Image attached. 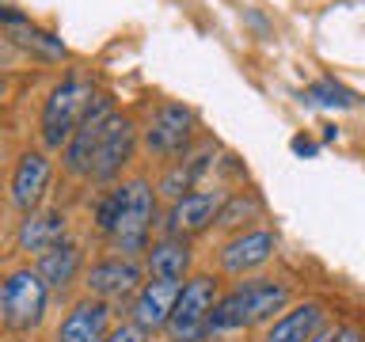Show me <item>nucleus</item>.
<instances>
[{"label": "nucleus", "mask_w": 365, "mask_h": 342, "mask_svg": "<svg viewBox=\"0 0 365 342\" xmlns=\"http://www.w3.org/2000/svg\"><path fill=\"white\" fill-rule=\"evenodd\" d=\"M331 342H365V331L358 327V323H342L339 331H335V338Z\"/></svg>", "instance_id": "393cba45"}, {"label": "nucleus", "mask_w": 365, "mask_h": 342, "mask_svg": "<svg viewBox=\"0 0 365 342\" xmlns=\"http://www.w3.org/2000/svg\"><path fill=\"white\" fill-rule=\"evenodd\" d=\"M80 262H84V255H80V244H73V239H61V244H53L50 251H42L38 255V270L42 281L50 285V289H65V285L76 281L80 274Z\"/></svg>", "instance_id": "a211bd4d"}, {"label": "nucleus", "mask_w": 365, "mask_h": 342, "mask_svg": "<svg viewBox=\"0 0 365 342\" xmlns=\"http://www.w3.org/2000/svg\"><path fill=\"white\" fill-rule=\"evenodd\" d=\"M118 217H122V187L107 190L96 205V228L103 236H114V228H118Z\"/></svg>", "instance_id": "4be33fe9"}, {"label": "nucleus", "mask_w": 365, "mask_h": 342, "mask_svg": "<svg viewBox=\"0 0 365 342\" xmlns=\"http://www.w3.org/2000/svg\"><path fill=\"white\" fill-rule=\"evenodd\" d=\"M145 270H148V278H175V281H182V278H187V270H190L187 239L164 236V239H156V244H148Z\"/></svg>", "instance_id": "f3484780"}, {"label": "nucleus", "mask_w": 365, "mask_h": 342, "mask_svg": "<svg viewBox=\"0 0 365 342\" xmlns=\"http://www.w3.org/2000/svg\"><path fill=\"white\" fill-rule=\"evenodd\" d=\"M50 175H53V167H50V156L46 152H23L19 156L16 175H11V205L23 217L38 209L42 194L50 187Z\"/></svg>", "instance_id": "ddd939ff"}, {"label": "nucleus", "mask_w": 365, "mask_h": 342, "mask_svg": "<svg viewBox=\"0 0 365 342\" xmlns=\"http://www.w3.org/2000/svg\"><path fill=\"white\" fill-rule=\"evenodd\" d=\"M308 103H319V107H354V91H346L335 80H316L308 84Z\"/></svg>", "instance_id": "412c9836"}, {"label": "nucleus", "mask_w": 365, "mask_h": 342, "mask_svg": "<svg viewBox=\"0 0 365 342\" xmlns=\"http://www.w3.org/2000/svg\"><path fill=\"white\" fill-rule=\"evenodd\" d=\"M182 293V281L175 278H153L145 281L141 289L133 293V304H130V319L141 331H164L171 323V312H175V301Z\"/></svg>", "instance_id": "9d476101"}, {"label": "nucleus", "mask_w": 365, "mask_h": 342, "mask_svg": "<svg viewBox=\"0 0 365 342\" xmlns=\"http://www.w3.org/2000/svg\"><path fill=\"white\" fill-rule=\"evenodd\" d=\"M293 152H297V156H316V152H319V145L312 141V137L297 133V137H293Z\"/></svg>", "instance_id": "a878e982"}, {"label": "nucleus", "mask_w": 365, "mask_h": 342, "mask_svg": "<svg viewBox=\"0 0 365 342\" xmlns=\"http://www.w3.org/2000/svg\"><path fill=\"white\" fill-rule=\"evenodd\" d=\"M194 110L182 103H164L145 125V148L156 156H182L194 137Z\"/></svg>", "instance_id": "0eeeda50"}, {"label": "nucleus", "mask_w": 365, "mask_h": 342, "mask_svg": "<svg viewBox=\"0 0 365 342\" xmlns=\"http://www.w3.org/2000/svg\"><path fill=\"white\" fill-rule=\"evenodd\" d=\"M84 285H88L91 296H99V301H122V296H133L145 281H141L137 259L110 255V259H99L96 266L84 274Z\"/></svg>", "instance_id": "9b49d317"}, {"label": "nucleus", "mask_w": 365, "mask_h": 342, "mask_svg": "<svg viewBox=\"0 0 365 342\" xmlns=\"http://www.w3.org/2000/svg\"><path fill=\"white\" fill-rule=\"evenodd\" d=\"M274 247H278V239H274V232H267V228L240 232V236H232L221 247V270L225 274H240V278H244V274L259 270L262 262H270Z\"/></svg>", "instance_id": "4468645a"}, {"label": "nucleus", "mask_w": 365, "mask_h": 342, "mask_svg": "<svg viewBox=\"0 0 365 342\" xmlns=\"http://www.w3.org/2000/svg\"><path fill=\"white\" fill-rule=\"evenodd\" d=\"M247 213H259V202H255V198H244V194H236V198L225 202V209H221V217H217V224H240V217H247Z\"/></svg>", "instance_id": "5701e85b"}, {"label": "nucleus", "mask_w": 365, "mask_h": 342, "mask_svg": "<svg viewBox=\"0 0 365 342\" xmlns=\"http://www.w3.org/2000/svg\"><path fill=\"white\" fill-rule=\"evenodd\" d=\"M8 53H11V46H8V42H0V61H4Z\"/></svg>", "instance_id": "cd10ccee"}, {"label": "nucleus", "mask_w": 365, "mask_h": 342, "mask_svg": "<svg viewBox=\"0 0 365 342\" xmlns=\"http://www.w3.org/2000/svg\"><path fill=\"white\" fill-rule=\"evenodd\" d=\"M110 335V304L99 296H88L68 308V316L57 327V342H107Z\"/></svg>", "instance_id": "f8f14e48"}, {"label": "nucleus", "mask_w": 365, "mask_h": 342, "mask_svg": "<svg viewBox=\"0 0 365 342\" xmlns=\"http://www.w3.org/2000/svg\"><path fill=\"white\" fill-rule=\"evenodd\" d=\"M331 338H335V331H319V335H316L312 342H331Z\"/></svg>", "instance_id": "bb28decb"}, {"label": "nucleus", "mask_w": 365, "mask_h": 342, "mask_svg": "<svg viewBox=\"0 0 365 342\" xmlns=\"http://www.w3.org/2000/svg\"><path fill=\"white\" fill-rule=\"evenodd\" d=\"M8 42L23 46V50H34V53H42V57H65L61 38H53V34L31 27V23H19V27H11V31H8Z\"/></svg>", "instance_id": "aec40b11"}, {"label": "nucleus", "mask_w": 365, "mask_h": 342, "mask_svg": "<svg viewBox=\"0 0 365 342\" xmlns=\"http://www.w3.org/2000/svg\"><path fill=\"white\" fill-rule=\"evenodd\" d=\"M156 221V194L148 187V179H130L122 182V217L114 228V251L125 259H137L148 251V232Z\"/></svg>", "instance_id": "f03ea898"}, {"label": "nucleus", "mask_w": 365, "mask_h": 342, "mask_svg": "<svg viewBox=\"0 0 365 342\" xmlns=\"http://www.w3.org/2000/svg\"><path fill=\"white\" fill-rule=\"evenodd\" d=\"M289 304V285L274 278H251L232 285L225 296H217L213 316L205 323V335H221V331H240L262 319H274V312H285Z\"/></svg>", "instance_id": "f257e3e1"}, {"label": "nucleus", "mask_w": 365, "mask_h": 342, "mask_svg": "<svg viewBox=\"0 0 365 342\" xmlns=\"http://www.w3.org/2000/svg\"><path fill=\"white\" fill-rule=\"evenodd\" d=\"M324 319H327L324 304L304 301V304H297V308H289V312H282L274 319L262 342H312L319 331H324Z\"/></svg>", "instance_id": "2eb2a0df"}, {"label": "nucleus", "mask_w": 365, "mask_h": 342, "mask_svg": "<svg viewBox=\"0 0 365 342\" xmlns=\"http://www.w3.org/2000/svg\"><path fill=\"white\" fill-rule=\"evenodd\" d=\"M4 88H8V80H4V73H0V99H4Z\"/></svg>", "instance_id": "c85d7f7f"}, {"label": "nucleus", "mask_w": 365, "mask_h": 342, "mask_svg": "<svg viewBox=\"0 0 365 342\" xmlns=\"http://www.w3.org/2000/svg\"><path fill=\"white\" fill-rule=\"evenodd\" d=\"M46 296H50V285L42 281L38 270L23 266L11 270L4 289H0V312H4V327L8 331H31L42 323L46 316Z\"/></svg>", "instance_id": "20e7f679"}, {"label": "nucleus", "mask_w": 365, "mask_h": 342, "mask_svg": "<svg viewBox=\"0 0 365 342\" xmlns=\"http://www.w3.org/2000/svg\"><path fill=\"white\" fill-rule=\"evenodd\" d=\"M114 114H118V110H114V99H110V95H96V99H91V107L84 110V118H80L76 133L68 137V145H65V152H61L68 175H76V179L91 175L99 137H103V130H107V122L114 118Z\"/></svg>", "instance_id": "423d86ee"}, {"label": "nucleus", "mask_w": 365, "mask_h": 342, "mask_svg": "<svg viewBox=\"0 0 365 342\" xmlns=\"http://www.w3.org/2000/svg\"><path fill=\"white\" fill-rule=\"evenodd\" d=\"M107 342H148V331H141L130 319V323H122V327H114L110 335H107Z\"/></svg>", "instance_id": "b1692460"}, {"label": "nucleus", "mask_w": 365, "mask_h": 342, "mask_svg": "<svg viewBox=\"0 0 365 342\" xmlns=\"http://www.w3.org/2000/svg\"><path fill=\"white\" fill-rule=\"evenodd\" d=\"M225 202H228L225 190H190V194H182V198H175V202H171V209H168V221H164L168 236L187 239V236L205 232L210 224H217Z\"/></svg>", "instance_id": "6e6552de"}, {"label": "nucleus", "mask_w": 365, "mask_h": 342, "mask_svg": "<svg viewBox=\"0 0 365 342\" xmlns=\"http://www.w3.org/2000/svg\"><path fill=\"white\" fill-rule=\"evenodd\" d=\"M133 148H137V125L125 118V114H114L107 122V130L99 137V148H96V164H91V175L96 182H114L122 175V167L133 160Z\"/></svg>", "instance_id": "1a4fd4ad"}, {"label": "nucleus", "mask_w": 365, "mask_h": 342, "mask_svg": "<svg viewBox=\"0 0 365 342\" xmlns=\"http://www.w3.org/2000/svg\"><path fill=\"white\" fill-rule=\"evenodd\" d=\"M65 228H68V217L61 209H34L23 217V224H19V247L23 251H50L53 244H61L65 239Z\"/></svg>", "instance_id": "dca6fc26"}, {"label": "nucleus", "mask_w": 365, "mask_h": 342, "mask_svg": "<svg viewBox=\"0 0 365 342\" xmlns=\"http://www.w3.org/2000/svg\"><path fill=\"white\" fill-rule=\"evenodd\" d=\"M210 164H213V145H205L202 152L187 156L182 164H175L164 179H160V194H164V198H171V202L182 198V194H190L194 182H198L205 171H210Z\"/></svg>", "instance_id": "6ab92c4d"}, {"label": "nucleus", "mask_w": 365, "mask_h": 342, "mask_svg": "<svg viewBox=\"0 0 365 342\" xmlns=\"http://www.w3.org/2000/svg\"><path fill=\"white\" fill-rule=\"evenodd\" d=\"M213 304H217V281L210 274H194L190 281H182V293H179L175 312H171V323H168L175 342H198L213 316Z\"/></svg>", "instance_id": "39448f33"}, {"label": "nucleus", "mask_w": 365, "mask_h": 342, "mask_svg": "<svg viewBox=\"0 0 365 342\" xmlns=\"http://www.w3.org/2000/svg\"><path fill=\"white\" fill-rule=\"evenodd\" d=\"M91 99H96V91H91V84H84L80 76H65L61 84L50 91V99H46V107H42L46 148H65L68 145V137L76 133V125L84 118V110L91 107Z\"/></svg>", "instance_id": "7ed1b4c3"}]
</instances>
